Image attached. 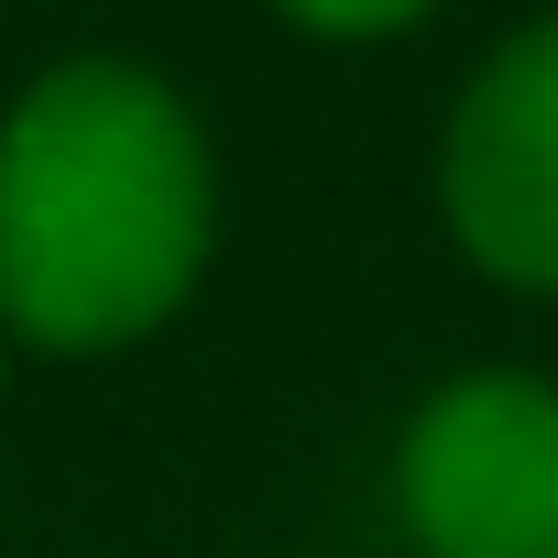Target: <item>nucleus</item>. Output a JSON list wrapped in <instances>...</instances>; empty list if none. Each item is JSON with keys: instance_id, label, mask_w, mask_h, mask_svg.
Here are the masks:
<instances>
[{"instance_id": "nucleus-3", "label": "nucleus", "mask_w": 558, "mask_h": 558, "mask_svg": "<svg viewBox=\"0 0 558 558\" xmlns=\"http://www.w3.org/2000/svg\"><path fill=\"white\" fill-rule=\"evenodd\" d=\"M438 208L493 286L558 296V12L471 66L438 143Z\"/></svg>"}, {"instance_id": "nucleus-2", "label": "nucleus", "mask_w": 558, "mask_h": 558, "mask_svg": "<svg viewBox=\"0 0 558 558\" xmlns=\"http://www.w3.org/2000/svg\"><path fill=\"white\" fill-rule=\"evenodd\" d=\"M427 558H558V395L536 373H460L416 405L395 460Z\"/></svg>"}, {"instance_id": "nucleus-1", "label": "nucleus", "mask_w": 558, "mask_h": 558, "mask_svg": "<svg viewBox=\"0 0 558 558\" xmlns=\"http://www.w3.org/2000/svg\"><path fill=\"white\" fill-rule=\"evenodd\" d=\"M208 263V154L165 77L77 56L0 121V329L45 351L143 340Z\"/></svg>"}, {"instance_id": "nucleus-4", "label": "nucleus", "mask_w": 558, "mask_h": 558, "mask_svg": "<svg viewBox=\"0 0 558 558\" xmlns=\"http://www.w3.org/2000/svg\"><path fill=\"white\" fill-rule=\"evenodd\" d=\"M286 23H307V34H329V45H362V34H395V23H416L427 0H274Z\"/></svg>"}]
</instances>
